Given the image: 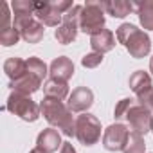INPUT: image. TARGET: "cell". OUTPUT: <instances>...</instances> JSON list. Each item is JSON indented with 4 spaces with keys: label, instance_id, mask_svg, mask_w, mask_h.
<instances>
[{
    "label": "cell",
    "instance_id": "1",
    "mask_svg": "<svg viewBox=\"0 0 153 153\" xmlns=\"http://www.w3.org/2000/svg\"><path fill=\"white\" fill-rule=\"evenodd\" d=\"M40 110H42V115L47 119V123L61 130V133H65L67 137L76 135V121L72 117V112L59 99L45 97L40 105Z\"/></svg>",
    "mask_w": 153,
    "mask_h": 153
},
{
    "label": "cell",
    "instance_id": "2",
    "mask_svg": "<svg viewBox=\"0 0 153 153\" xmlns=\"http://www.w3.org/2000/svg\"><path fill=\"white\" fill-rule=\"evenodd\" d=\"M117 40H119V43H123L126 47V51L130 52V56L137 58V59L148 56L149 51H151V40H149V36L144 31H140L135 25H131V24H123L117 29Z\"/></svg>",
    "mask_w": 153,
    "mask_h": 153
},
{
    "label": "cell",
    "instance_id": "3",
    "mask_svg": "<svg viewBox=\"0 0 153 153\" xmlns=\"http://www.w3.org/2000/svg\"><path fill=\"white\" fill-rule=\"evenodd\" d=\"M72 2L68 0H52V2H36L34 16L49 27H59L63 22V16L68 9H72Z\"/></svg>",
    "mask_w": 153,
    "mask_h": 153
},
{
    "label": "cell",
    "instance_id": "4",
    "mask_svg": "<svg viewBox=\"0 0 153 153\" xmlns=\"http://www.w3.org/2000/svg\"><path fill=\"white\" fill-rule=\"evenodd\" d=\"M105 27V9L103 2H87L79 15V31L87 34H96Z\"/></svg>",
    "mask_w": 153,
    "mask_h": 153
},
{
    "label": "cell",
    "instance_id": "5",
    "mask_svg": "<svg viewBox=\"0 0 153 153\" xmlns=\"http://www.w3.org/2000/svg\"><path fill=\"white\" fill-rule=\"evenodd\" d=\"M6 108L11 114L18 115L20 119L27 121V123H34L42 114L40 106L31 99V96H24V94H18V92H11V96L7 97Z\"/></svg>",
    "mask_w": 153,
    "mask_h": 153
},
{
    "label": "cell",
    "instance_id": "6",
    "mask_svg": "<svg viewBox=\"0 0 153 153\" xmlns=\"http://www.w3.org/2000/svg\"><path fill=\"white\" fill-rule=\"evenodd\" d=\"M76 139L85 146H94L101 139V123L92 114H81L76 119Z\"/></svg>",
    "mask_w": 153,
    "mask_h": 153
},
{
    "label": "cell",
    "instance_id": "7",
    "mask_svg": "<svg viewBox=\"0 0 153 153\" xmlns=\"http://www.w3.org/2000/svg\"><path fill=\"white\" fill-rule=\"evenodd\" d=\"M81 9L83 6H78L74 4L72 9H68L63 16V22L61 25L56 29L54 36L58 40V43L61 45H68L76 40V36H78V31H79V15H81Z\"/></svg>",
    "mask_w": 153,
    "mask_h": 153
},
{
    "label": "cell",
    "instance_id": "8",
    "mask_svg": "<svg viewBox=\"0 0 153 153\" xmlns=\"http://www.w3.org/2000/svg\"><path fill=\"white\" fill-rule=\"evenodd\" d=\"M13 27L20 33V36L27 42V43H38L43 38V24L34 16V15H27V16H15Z\"/></svg>",
    "mask_w": 153,
    "mask_h": 153
},
{
    "label": "cell",
    "instance_id": "9",
    "mask_svg": "<svg viewBox=\"0 0 153 153\" xmlns=\"http://www.w3.org/2000/svg\"><path fill=\"white\" fill-rule=\"evenodd\" d=\"M126 121L130 124V128L139 133V135H146L148 131H151V124H153V114L148 106L140 105L139 101L130 108Z\"/></svg>",
    "mask_w": 153,
    "mask_h": 153
},
{
    "label": "cell",
    "instance_id": "10",
    "mask_svg": "<svg viewBox=\"0 0 153 153\" xmlns=\"http://www.w3.org/2000/svg\"><path fill=\"white\" fill-rule=\"evenodd\" d=\"M128 137H130V130H128L124 124H121V123L110 124V126L105 130L103 146H105V149H108V151H123L124 146H126Z\"/></svg>",
    "mask_w": 153,
    "mask_h": 153
},
{
    "label": "cell",
    "instance_id": "11",
    "mask_svg": "<svg viewBox=\"0 0 153 153\" xmlns=\"http://www.w3.org/2000/svg\"><path fill=\"white\" fill-rule=\"evenodd\" d=\"M94 103V92L88 88V87H78L74 88L72 94L68 96V110L70 112H76V114H81V112H87Z\"/></svg>",
    "mask_w": 153,
    "mask_h": 153
},
{
    "label": "cell",
    "instance_id": "12",
    "mask_svg": "<svg viewBox=\"0 0 153 153\" xmlns=\"http://www.w3.org/2000/svg\"><path fill=\"white\" fill-rule=\"evenodd\" d=\"M130 88L135 92L137 101L142 103L151 92H153V85H151V78L149 74L144 70H137L130 76Z\"/></svg>",
    "mask_w": 153,
    "mask_h": 153
},
{
    "label": "cell",
    "instance_id": "13",
    "mask_svg": "<svg viewBox=\"0 0 153 153\" xmlns=\"http://www.w3.org/2000/svg\"><path fill=\"white\" fill-rule=\"evenodd\" d=\"M49 74H51V79L68 81L74 76V63L67 56H59V58L52 59V63L49 67Z\"/></svg>",
    "mask_w": 153,
    "mask_h": 153
},
{
    "label": "cell",
    "instance_id": "14",
    "mask_svg": "<svg viewBox=\"0 0 153 153\" xmlns=\"http://www.w3.org/2000/svg\"><path fill=\"white\" fill-rule=\"evenodd\" d=\"M42 81H43V79H40L38 76H34L33 72L27 70V74L24 76L22 79H18V81H9V87L13 88V92L24 94V96H31V94H34V92L42 87Z\"/></svg>",
    "mask_w": 153,
    "mask_h": 153
},
{
    "label": "cell",
    "instance_id": "15",
    "mask_svg": "<svg viewBox=\"0 0 153 153\" xmlns=\"http://www.w3.org/2000/svg\"><path fill=\"white\" fill-rule=\"evenodd\" d=\"M61 137H59V131L54 130V128H47L43 130L38 139H36V148L43 149L45 153H54L58 151V148H61Z\"/></svg>",
    "mask_w": 153,
    "mask_h": 153
},
{
    "label": "cell",
    "instance_id": "16",
    "mask_svg": "<svg viewBox=\"0 0 153 153\" xmlns=\"http://www.w3.org/2000/svg\"><path fill=\"white\" fill-rule=\"evenodd\" d=\"M90 47L94 49V52H99V54H105V52H110L114 47H115V36L110 29H103L96 34L90 36Z\"/></svg>",
    "mask_w": 153,
    "mask_h": 153
},
{
    "label": "cell",
    "instance_id": "17",
    "mask_svg": "<svg viewBox=\"0 0 153 153\" xmlns=\"http://www.w3.org/2000/svg\"><path fill=\"white\" fill-rule=\"evenodd\" d=\"M4 72L9 76L11 81H18L27 74V61H24L22 58H16V56L9 58L4 63Z\"/></svg>",
    "mask_w": 153,
    "mask_h": 153
},
{
    "label": "cell",
    "instance_id": "18",
    "mask_svg": "<svg viewBox=\"0 0 153 153\" xmlns=\"http://www.w3.org/2000/svg\"><path fill=\"white\" fill-rule=\"evenodd\" d=\"M103 9L114 18H124L135 9V6L128 0H112V2H103Z\"/></svg>",
    "mask_w": 153,
    "mask_h": 153
},
{
    "label": "cell",
    "instance_id": "19",
    "mask_svg": "<svg viewBox=\"0 0 153 153\" xmlns=\"http://www.w3.org/2000/svg\"><path fill=\"white\" fill-rule=\"evenodd\" d=\"M43 92H45V97H54V99L61 101L68 96V85H67V81L49 79L43 83Z\"/></svg>",
    "mask_w": 153,
    "mask_h": 153
},
{
    "label": "cell",
    "instance_id": "20",
    "mask_svg": "<svg viewBox=\"0 0 153 153\" xmlns=\"http://www.w3.org/2000/svg\"><path fill=\"white\" fill-rule=\"evenodd\" d=\"M133 6L137 9L142 27L148 31H153V0H144V2H137Z\"/></svg>",
    "mask_w": 153,
    "mask_h": 153
},
{
    "label": "cell",
    "instance_id": "21",
    "mask_svg": "<svg viewBox=\"0 0 153 153\" xmlns=\"http://www.w3.org/2000/svg\"><path fill=\"white\" fill-rule=\"evenodd\" d=\"M144 151H146L144 137L135 133V131H130V137L126 140V146H124L123 153H144Z\"/></svg>",
    "mask_w": 153,
    "mask_h": 153
},
{
    "label": "cell",
    "instance_id": "22",
    "mask_svg": "<svg viewBox=\"0 0 153 153\" xmlns=\"http://www.w3.org/2000/svg\"><path fill=\"white\" fill-rule=\"evenodd\" d=\"M15 16H27V15H34L36 9V2H29V0H15L11 4Z\"/></svg>",
    "mask_w": 153,
    "mask_h": 153
},
{
    "label": "cell",
    "instance_id": "23",
    "mask_svg": "<svg viewBox=\"0 0 153 153\" xmlns=\"http://www.w3.org/2000/svg\"><path fill=\"white\" fill-rule=\"evenodd\" d=\"M135 103H137V101L131 99V97L121 99V101L115 105V110H114V117H115V121H126V115H128L130 108H131Z\"/></svg>",
    "mask_w": 153,
    "mask_h": 153
},
{
    "label": "cell",
    "instance_id": "24",
    "mask_svg": "<svg viewBox=\"0 0 153 153\" xmlns=\"http://www.w3.org/2000/svg\"><path fill=\"white\" fill-rule=\"evenodd\" d=\"M27 70L33 72L34 76H38L40 79H43L45 76L49 74V72H47V65H45L40 58H36V56H33V58L27 59Z\"/></svg>",
    "mask_w": 153,
    "mask_h": 153
},
{
    "label": "cell",
    "instance_id": "25",
    "mask_svg": "<svg viewBox=\"0 0 153 153\" xmlns=\"http://www.w3.org/2000/svg\"><path fill=\"white\" fill-rule=\"evenodd\" d=\"M20 33L15 29V27H7L4 31H0V43L4 47H11V45H16L18 40H20Z\"/></svg>",
    "mask_w": 153,
    "mask_h": 153
},
{
    "label": "cell",
    "instance_id": "26",
    "mask_svg": "<svg viewBox=\"0 0 153 153\" xmlns=\"http://www.w3.org/2000/svg\"><path fill=\"white\" fill-rule=\"evenodd\" d=\"M101 63H103V54H99V52H90V54L81 58V65L87 68H96Z\"/></svg>",
    "mask_w": 153,
    "mask_h": 153
},
{
    "label": "cell",
    "instance_id": "27",
    "mask_svg": "<svg viewBox=\"0 0 153 153\" xmlns=\"http://www.w3.org/2000/svg\"><path fill=\"white\" fill-rule=\"evenodd\" d=\"M11 22V15H9V7L6 2H0V31H4L9 27Z\"/></svg>",
    "mask_w": 153,
    "mask_h": 153
},
{
    "label": "cell",
    "instance_id": "28",
    "mask_svg": "<svg viewBox=\"0 0 153 153\" xmlns=\"http://www.w3.org/2000/svg\"><path fill=\"white\" fill-rule=\"evenodd\" d=\"M59 153H76V149H74V146H72L70 142H63Z\"/></svg>",
    "mask_w": 153,
    "mask_h": 153
},
{
    "label": "cell",
    "instance_id": "29",
    "mask_svg": "<svg viewBox=\"0 0 153 153\" xmlns=\"http://www.w3.org/2000/svg\"><path fill=\"white\" fill-rule=\"evenodd\" d=\"M140 105L148 106V108H149V110L153 112V92H151V94H149V96H148V97H146V99H144L142 103H140Z\"/></svg>",
    "mask_w": 153,
    "mask_h": 153
},
{
    "label": "cell",
    "instance_id": "30",
    "mask_svg": "<svg viewBox=\"0 0 153 153\" xmlns=\"http://www.w3.org/2000/svg\"><path fill=\"white\" fill-rule=\"evenodd\" d=\"M29 153H45V151H43V149H40V148H34V149H31Z\"/></svg>",
    "mask_w": 153,
    "mask_h": 153
},
{
    "label": "cell",
    "instance_id": "31",
    "mask_svg": "<svg viewBox=\"0 0 153 153\" xmlns=\"http://www.w3.org/2000/svg\"><path fill=\"white\" fill-rule=\"evenodd\" d=\"M149 70H151V72H153V58H151V59H149Z\"/></svg>",
    "mask_w": 153,
    "mask_h": 153
},
{
    "label": "cell",
    "instance_id": "32",
    "mask_svg": "<svg viewBox=\"0 0 153 153\" xmlns=\"http://www.w3.org/2000/svg\"><path fill=\"white\" fill-rule=\"evenodd\" d=\"M151 131H153V124H151Z\"/></svg>",
    "mask_w": 153,
    "mask_h": 153
}]
</instances>
